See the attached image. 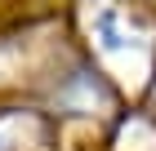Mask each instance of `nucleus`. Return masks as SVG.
Wrapping results in <instances>:
<instances>
[{"mask_svg": "<svg viewBox=\"0 0 156 151\" xmlns=\"http://www.w3.org/2000/svg\"><path fill=\"white\" fill-rule=\"evenodd\" d=\"M85 31H89V45L103 58V67L116 71V80L138 84L152 71V27L125 0H89Z\"/></svg>", "mask_w": 156, "mask_h": 151, "instance_id": "1", "label": "nucleus"}, {"mask_svg": "<svg viewBox=\"0 0 156 151\" xmlns=\"http://www.w3.org/2000/svg\"><path fill=\"white\" fill-rule=\"evenodd\" d=\"M40 138V120L31 116H0V151H31Z\"/></svg>", "mask_w": 156, "mask_h": 151, "instance_id": "2", "label": "nucleus"}]
</instances>
